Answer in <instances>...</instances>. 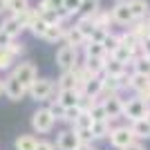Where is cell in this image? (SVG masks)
<instances>
[{
    "label": "cell",
    "instance_id": "bcb514c9",
    "mask_svg": "<svg viewBox=\"0 0 150 150\" xmlns=\"http://www.w3.org/2000/svg\"><path fill=\"white\" fill-rule=\"evenodd\" d=\"M139 96H141V99H144L146 103H150V85L144 90V92H139Z\"/></svg>",
    "mask_w": 150,
    "mask_h": 150
},
{
    "label": "cell",
    "instance_id": "836d02e7",
    "mask_svg": "<svg viewBox=\"0 0 150 150\" xmlns=\"http://www.w3.org/2000/svg\"><path fill=\"white\" fill-rule=\"evenodd\" d=\"M88 112L92 114V119H94V121H103V119H108V112H105V105H103V101H94L92 108H90Z\"/></svg>",
    "mask_w": 150,
    "mask_h": 150
},
{
    "label": "cell",
    "instance_id": "7bdbcfd3",
    "mask_svg": "<svg viewBox=\"0 0 150 150\" xmlns=\"http://www.w3.org/2000/svg\"><path fill=\"white\" fill-rule=\"evenodd\" d=\"M36 150H56V144H52V141H45V139H38Z\"/></svg>",
    "mask_w": 150,
    "mask_h": 150
},
{
    "label": "cell",
    "instance_id": "f5cc1de1",
    "mask_svg": "<svg viewBox=\"0 0 150 150\" xmlns=\"http://www.w3.org/2000/svg\"><path fill=\"white\" fill-rule=\"evenodd\" d=\"M148 20H150V13H148Z\"/></svg>",
    "mask_w": 150,
    "mask_h": 150
},
{
    "label": "cell",
    "instance_id": "74e56055",
    "mask_svg": "<svg viewBox=\"0 0 150 150\" xmlns=\"http://www.w3.org/2000/svg\"><path fill=\"white\" fill-rule=\"evenodd\" d=\"M74 130V128H72ZM76 134H79V139H81V144H92L94 141V134H92V128H83V130H74Z\"/></svg>",
    "mask_w": 150,
    "mask_h": 150
},
{
    "label": "cell",
    "instance_id": "277c9868",
    "mask_svg": "<svg viewBox=\"0 0 150 150\" xmlns=\"http://www.w3.org/2000/svg\"><path fill=\"white\" fill-rule=\"evenodd\" d=\"M56 65L61 67V72L65 69H74L79 65V47H72V45H61L56 52Z\"/></svg>",
    "mask_w": 150,
    "mask_h": 150
},
{
    "label": "cell",
    "instance_id": "484cf974",
    "mask_svg": "<svg viewBox=\"0 0 150 150\" xmlns=\"http://www.w3.org/2000/svg\"><path fill=\"white\" fill-rule=\"evenodd\" d=\"M83 52H85V58H88V56H99V58H105V56H108L105 47H103L101 43H94V40H88V43H85V47H83Z\"/></svg>",
    "mask_w": 150,
    "mask_h": 150
},
{
    "label": "cell",
    "instance_id": "4fadbf2b",
    "mask_svg": "<svg viewBox=\"0 0 150 150\" xmlns=\"http://www.w3.org/2000/svg\"><path fill=\"white\" fill-rule=\"evenodd\" d=\"M65 31H67V27L63 25V23H54V25H50V27H47V31L43 34V40H47V43L65 40Z\"/></svg>",
    "mask_w": 150,
    "mask_h": 150
},
{
    "label": "cell",
    "instance_id": "11a10c76",
    "mask_svg": "<svg viewBox=\"0 0 150 150\" xmlns=\"http://www.w3.org/2000/svg\"><path fill=\"white\" fill-rule=\"evenodd\" d=\"M92 150H96V148H92Z\"/></svg>",
    "mask_w": 150,
    "mask_h": 150
},
{
    "label": "cell",
    "instance_id": "44dd1931",
    "mask_svg": "<svg viewBox=\"0 0 150 150\" xmlns=\"http://www.w3.org/2000/svg\"><path fill=\"white\" fill-rule=\"evenodd\" d=\"M128 5H130V9H132L134 20L146 18V16L150 13V2H148V0H128Z\"/></svg>",
    "mask_w": 150,
    "mask_h": 150
},
{
    "label": "cell",
    "instance_id": "7dc6e473",
    "mask_svg": "<svg viewBox=\"0 0 150 150\" xmlns=\"http://www.w3.org/2000/svg\"><path fill=\"white\" fill-rule=\"evenodd\" d=\"M7 13V0H0V16Z\"/></svg>",
    "mask_w": 150,
    "mask_h": 150
},
{
    "label": "cell",
    "instance_id": "603a6c76",
    "mask_svg": "<svg viewBox=\"0 0 150 150\" xmlns=\"http://www.w3.org/2000/svg\"><path fill=\"white\" fill-rule=\"evenodd\" d=\"M150 85V76L148 74H139V72H132L130 74V88L134 90V92H144L146 88Z\"/></svg>",
    "mask_w": 150,
    "mask_h": 150
},
{
    "label": "cell",
    "instance_id": "8d00e7d4",
    "mask_svg": "<svg viewBox=\"0 0 150 150\" xmlns=\"http://www.w3.org/2000/svg\"><path fill=\"white\" fill-rule=\"evenodd\" d=\"M83 112V108L81 105H74V108H65V123H74L76 121V117H79V114Z\"/></svg>",
    "mask_w": 150,
    "mask_h": 150
},
{
    "label": "cell",
    "instance_id": "9a60e30c",
    "mask_svg": "<svg viewBox=\"0 0 150 150\" xmlns=\"http://www.w3.org/2000/svg\"><path fill=\"white\" fill-rule=\"evenodd\" d=\"M65 43L72 45V47H85V43H88V38L83 36L81 31H79V27H67V31H65Z\"/></svg>",
    "mask_w": 150,
    "mask_h": 150
},
{
    "label": "cell",
    "instance_id": "681fc988",
    "mask_svg": "<svg viewBox=\"0 0 150 150\" xmlns=\"http://www.w3.org/2000/svg\"><path fill=\"white\" fill-rule=\"evenodd\" d=\"M5 94V81H0V96Z\"/></svg>",
    "mask_w": 150,
    "mask_h": 150
},
{
    "label": "cell",
    "instance_id": "ffe728a7",
    "mask_svg": "<svg viewBox=\"0 0 150 150\" xmlns=\"http://www.w3.org/2000/svg\"><path fill=\"white\" fill-rule=\"evenodd\" d=\"M119 36H121V45L130 47V50L134 52V54H137V52L141 50V43H144V40H141V38H139V36H137V34H134L132 29L123 31V34H119Z\"/></svg>",
    "mask_w": 150,
    "mask_h": 150
},
{
    "label": "cell",
    "instance_id": "f1b7e54d",
    "mask_svg": "<svg viewBox=\"0 0 150 150\" xmlns=\"http://www.w3.org/2000/svg\"><path fill=\"white\" fill-rule=\"evenodd\" d=\"M31 9L29 0H7V13H13V16H18V13L27 11Z\"/></svg>",
    "mask_w": 150,
    "mask_h": 150
},
{
    "label": "cell",
    "instance_id": "5b68a950",
    "mask_svg": "<svg viewBox=\"0 0 150 150\" xmlns=\"http://www.w3.org/2000/svg\"><path fill=\"white\" fill-rule=\"evenodd\" d=\"M108 139H110V146H112V148L123 150L125 146H130L132 141H134V134H132V128H128V125H117V128L110 130Z\"/></svg>",
    "mask_w": 150,
    "mask_h": 150
},
{
    "label": "cell",
    "instance_id": "ba28073f",
    "mask_svg": "<svg viewBox=\"0 0 150 150\" xmlns=\"http://www.w3.org/2000/svg\"><path fill=\"white\" fill-rule=\"evenodd\" d=\"M2 81H5V96H7V99L20 101L25 94H29V92H27V88H25V85H23V83H20L13 74H9L7 79H2Z\"/></svg>",
    "mask_w": 150,
    "mask_h": 150
},
{
    "label": "cell",
    "instance_id": "f546056e",
    "mask_svg": "<svg viewBox=\"0 0 150 150\" xmlns=\"http://www.w3.org/2000/svg\"><path fill=\"white\" fill-rule=\"evenodd\" d=\"M99 9H101V0H83L79 13H81V16H94Z\"/></svg>",
    "mask_w": 150,
    "mask_h": 150
},
{
    "label": "cell",
    "instance_id": "ee69618b",
    "mask_svg": "<svg viewBox=\"0 0 150 150\" xmlns=\"http://www.w3.org/2000/svg\"><path fill=\"white\" fill-rule=\"evenodd\" d=\"M11 40H13V38L9 36V34H7V31L2 29V27H0V47H7V45L11 43Z\"/></svg>",
    "mask_w": 150,
    "mask_h": 150
},
{
    "label": "cell",
    "instance_id": "d6986e66",
    "mask_svg": "<svg viewBox=\"0 0 150 150\" xmlns=\"http://www.w3.org/2000/svg\"><path fill=\"white\" fill-rule=\"evenodd\" d=\"M101 90H103V76H96V79H90L85 85H83V94L85 96H92V99H99Z\"/></svg>",
    "mask_w": 150,
    "mask_h": 150
},
{
    "label": "cell",
    "instance_id": "db71d44e",
    "mask_svg": "<svg viewBox=\"0 0 150 150\" xmlns=\"http://www.w3.org/2000/svg\"><path fill=\"white\" fill-rule=\"evenodd\" d=\"M148 61H150V56H148Z\"/></svg>",
    "mask_w": 150,
    "mask_h": 150
},
{
    "label": "cell",
    "instance_id": "1f68e13d",
    "mask_svg": "<svg viewBox=\"0 0 150 150\" xmlns=\"http://www.w3.org/2000/svg\"><path fill=\"white\" fill-rule=\"evenodd\" d=\"M47 27H50V23H47L45 18H40V16H36V20L31 23L29 31H31V34H34L36 38H43V34L47 31Z\"/></svg>",
    "mask_w": 150,
    "mask_h": 150
},
{
    "label": "cell",
    "instance_id": "9c48e42d",
    "mask_svg": "<svg viewBox=\"0 0 150 150\" xmlns=\"http://www.w3.org/2000/svg\"><path fill=\"white\" fill-rule=\"evenodd\" d=\"M123 103H125V101L121 99L119 94H112V96L103 99V105H105L108 121H110V123H114V121L119 119V117H123Z\"/></svg>",
    "mask_w": 150,
    "mask_h": 150
},
{
    "label": "cell",
    "instance_id": "7c38bea8",
    "mask_svg": "<svg viewBox=\"0 0 150 150\" xmlns=\"http://www.w3.org/2000/svg\"><path fill=\"white\" fill-rule=\"evenodd\" d=\"M0 27L9 34L11 38H18L23 31H25V27H23V23L18 20V16H13V13H7V18L0 23Z\"/></svg>",
    "mask_w": 150,
    "mask_h": 150
},
{
    "label": "cell",
    "instance_id": "5bb4252c",
    "mask_svg": "<svg viewBox=\"0 0 150 150\" xmlns=\"http://www.w3.org/2000/svg\"><path fill=\"white\" fill-rule=\"evenodd\" d=\"M125 72H128V65L121 63V61H117L114 56L108 54V58H105V72H103V74H108V76H121V74H125Z\"/></svg>",
    "mask_w": 150,
    "mask_h": 150
},
{
    "label": "cell",
    "instance_id": "30bf717a",
    "mask_svg": "<svg viewBox=\"0 0 150 150\" xmlns=\"http://www.w3.org/2000/svg\"><path fill=\"white\" fill-rule=\"evenodd\" d=\"M81 146V139L74 130H63L56 137V150H76Z\"/></svg>",
    "mask_w": 150,
    "mask_h": 150
},
{
    "label": "cell",
    "instance_id": "83f0119b",
    "mask_svg": "<svg viewBox=\"0 0 150 150\" xmlns=\"http://www.w3.org/2000/svg\"><path fill=\"white\" fill-rule=\"evenodd\" d=\"M110 56H114L117 61H121V63H125V65H130L132 63V58H134V52L130 50V47H125V45H119L117 50L110 54Z\"/></svg>",
    "mask_w": 150,
    "mask_h": 150
},
{
    "label": "cell",
    "instance_id": "6da1fadb",
    "mask_svg": "<svg viewBox=\"0 0 150 150\" xmlns=\"http://www.w3.org/2000/svg\"><path fill=\"white\" fill-rule=\"evenodd\" d=\"M29 96L34 101H38V103H43V101H54L52 96H54V92H58L56 83L52 81V79H36V81L29 85Z\"/></svg>",
    "mask_w": 150,
    "mask_h": 150
},
{
    "label": "cell",
    "instance_id": "52a82bcc",
    "mask_svg": "<svg viewBox=\"0 0 150 150\" xmlns=\"http://www.w3.org/2000/svg\"><path fill=\"white\" fill-rule=\"evenodd\" d=\"M112 11V18L117 25H123V27H130L134 23V16H132V9L128 5V0H121V2H114V7L110 9Z\"/></svg>",
    "mask_w": 150,
    "mask_h": 150
},
{
    "label": "cell",
    "instance_id": "d590c367",
    "mask_svg": "<svg viewBox=\"0 0 150 150\" xmlns=\"http://www.w3.org/2000/svg\"><path fill=\"white\" fill-rule=\"evenodd\" d=\"M40 5L45 7V9H50V11H65V0H40Z\"/></svg>",
    "mask_w": 150,
    "mask_h": 150
},
{
    "label": "cell",
    "instance_id": "4dcf8cb0",
    "mask_svg": "<svg viewBox=\"0 0 150 150\" xmlns=\"http://www.w3.org/2000/svg\"><path fill=\"white\" fill-rule=\"evenodd\" d=\"M101 45L105 47L108 54H112V52L121 45V36H119V34H112V31H108V36L103 38V43H101Z\"/></svg>",
    "mask_w": 150,
    "mask_h": 150
},
{
    "label": "cell",
    "instance_id": "8fae6325",
    "mask_svg": "<svg viewBox=\"0 0 150 150\" xmlns=\"http://www.w3.org/2000/svg\"><path fill=\"white\" fill-rule=\"evenodd\" d=\"M81 96H83V92H81V90H76V88H72V90H58V92H56V101L61 103L63 108L79 105V103H81Z\"/></svg>",
    "mask_w": 150,
    "mask_h": 150
},
{
    "label": "cell",
    "instance_id": "7a4b0ae2",
    "mask_svg": "<svg viewBox=\"0 0 150 150\" xmlns=\"http://www.w3.org/2000/svg\"><path fill=\"white\" fill-rule=\"evenodd\" d=\"M54 123H56V117L52 114L50 108H38L36 112H34V117H31V128H34V132H38V134L52 132Z\"/></svg>",
    "mask_w": 150,
    "mask_h": 150
},
{
    "label": "cell",
    "instance_id": "c3c4849f",
    "mask_svg": "<svg viewBox=\"0 0 150 150\" xmlns=\"http://www.w3.org/2000/svg\"><path fill=\"white\" fill-rule=\"evenodd\" d=\"M76 150H92V146H90V144H81Z\"/></svg>",
    "mask_w": 150,
    "mask_h": 150
},
{
    "label": "cell",
    "instance_id": "e0dca14e",
    "mask_svg": "<svg viewBox=\"0 0 150 150\" xmlns=\"http://www.w3.org/2000/svg\"><path fill=\"white\" fill-rule=\"evenodd\" d=\"M76 27H79V31H81L83 36L88 38H92V34H94V29H96V23H94V16H81V18L74 23Z\"/></svg>",
    "mask_w": 150,
    "mask_h": 150
},
{
    "label": "cell",
    "instance_id": "b9f144b4",
    "mask_svg": "<svg viewBox=\"0 0 150 150\" xmlns=\"http://www.w3.org/2000/svg\"><path fill=\"white\" fill-rule=\"evenodd\" d=\"M105 36H108V29H103V27H96L90 40H94V43H103V38H105Z\"/></svg>",
    "mask_w": 150,
    "mask_h": 150
},
{
    "label": "cell",
    "instance_id": "816d5d0a",
    "mask_svg": "<svg viewBox=\"0 0 150 150\" xmlns=\"http://www.w3.org/2000/svg\"><path fill=\"white\" fill-rule=\"evenodd\" d=\"M114 2H121V0H114Z\"/></svg>",
    "mask_w": 150,
    "mask_h": 150
},
{
    "label": "cell",
    "instance_id": "4316f807",
    "mask_svg": "<svg viewBox=\"0 0 150 150\" xmlns=\"http://www.w3.org/2000/svg\"><path fill=\"white\" fill-rule=\"evenodd\" d=\"M94 23H96V27H103V29H108V31H110V25L114 23V18H112V11L99 9V11L94 13Z\"/></svg>",
    "mask_w": 150,
    "mask_h": 150
},
{
    "label": "cell",
    "instance_id": "e575fe53",
    "mask_svg": "<svg viewBox=\"0 0 150 150\" xmlns=\"http://www.w3.org/2000/svg\"><path fill=\"white\" fill-rule=\"evenodd\" d=\"M11 63H13L11 52L7 50V47H0V72H7V69H11Z\"/></svg>",
    "mask_w": 150,
    "mask_h": 150
},
{
    "label": "cell",
    "instance_id": "8992f818",
    "mask_svg": "<svg viewBox=\"0 0 150 150\" xmlns=\"http://www.w3.org/2000/svg\"><path fill=\"white\" fill-rule=\"evenodd\" d=\"M11 74L16 76V79H18V81L23 83V85H25L27 90H29V85H31V83H34V81L38 79L36 65H34V63H29V61H25V63H18V65H16V67L11 69Z\"/></svg>",
    "mask_w": 150,
    "mask_h": 150
},
{
    "label": "cell",
    "instance_id": "f6af8a7d",
    "mask_svg": "<svg viewBox=\"0 0 150 150\" xmlns=\"http://www.w3.org/2000/svg\"><path fill=\"white\" fill-rule=\"evenodd\" d=\"M123 150H146V148H144V144H141L139 139H134V141H132L130 146H125Z\"/></svg>",
    "mask_w": 150,
    "mask_h": 150
},
{
    "label": "cell",
    "instance_id": "7402d4cb",
    "mask_svg": "<svg viewBox=\"0 0 150 150\" xmlns=\"http://www.w3.org/2000/svg\"><path fill=\"white\" fill-rule=\"evenodd\" d=\"M105 58H108V56H105ZM105 58L88 56V58H85V67H88L94 76H103V72H105Z\"/></svg>",
    "mask_w": 150,
    "mask_h": 150
},
{
    "label": "cell",
    "instance_id": "d4e9b609",
    "mask_svg": "<svg viewBox=\"0 0 150 150\" xmlns=\"http://www.w3.org/2000/svg\"><path fill=\"white\" fill-rule=\"evenodd\" d=\"M36 144H38V139L34 137V134H20V137L13 141L16 150H36Z\"/></svg>",
    "mask_w": 150,
    "mask_h": 150
},
{
    "label": "cell",
    "instance_id": "d6a6232c",
    "mask_svg": "<svg viewBox=\"0 0 150 150\" xmlns=\"http://www.w3.org/2000/svg\"><path fill=\"white\" fill-rule=\"evenodd\" d=\"M92 123H94L92 114L83 110V112L79 114V117H76V121L72 123V128H74V130H83V128H92Z\"/></svg>",
    "mask_w": 150,
    "mask_h": 150
},
{
    "label": "cell",
    "instance_id": "3957f363",
    "mask_svg": "<svg viewBox=\"0 0 150 150\" xmlns=\"http://www.w3.org/2000/svg\"><path fill=\"white\" fill-rule=\"evenodd\" d=\"M150 110V103H146L141 96H134V99L125 101L123 103V117L128 121H137V119H146Z\"/></svg>",
    "mask_w": 150,
    "mask_h": 150
},
{
    "label": "cell",
    "instance_id": "cb8c5ba5",
    "mask_svg": "<svg viewBox=\"0 0 150 150\" xmlns=\"http://www.w3.org/2000/svg\"><path fill=\"white\" fill-rule=\"evenodd\" d=\"M110 130H112V123H110L108 119H103V121H94V123H92L94 141H96V139H105L108 134H110Z\"/></svg>",
    "mask_w": 150,
    "mask_h": 150
},
{
    "label": "cell",
    "instance_id": "2e32d148",
    "mask_svg": "<svg viewBox=\"0 0 150 150\" xmlns=\"http://www.w3.org/2000/svg\"><path fill=\"white\" fill-rule=\"evenodd\" d=\"M56 88H58V90L79 88V79H76V72H74V69H65V72H63L61 79L56 81Z\"/></svg>",
    "mask_w": 150,
    "mask_h": 150
},
{
    "label": "cell",
    "instance_id": "60d3db41",
    "mask_svg": "<svg viewBox=\"0 0 150 150\" xmlns=\"http://www.w3.org/2000/svg\"><path fill=\"white\" fill-rule=\"evenodd\" d=\"M7 50L11 52V56L16 58V56H20V54H25V45H23V43H18V40H16V38H13L11 43L7 45Z\"/></svg>",
    "mask_w": 150,
    "mask_h": 150
},
{
    "label": "cell",
    "instance_id": "f35d334b",
    "mask_svg": "<svg viewBox=\"0 0 150 150\" xmlns=\"http://www.w3.org/2000/svg\"><path fill=\"white\" fill-rule=\"evenodd\" d=\"M50 110H52V114H54V117H56L58 121H63V119H65V108H63L56 99H54V101L50 103Z\"/></svg>",
    "mask_w": 150,
    "mask_h": 150
},
{
    "label": "cell",
    "instance_id": "f907efd6",
    "mask_svg": "<svg viewBox=\"0 0 150 150\" xmlns=\"http://www.w3.org/2000/svg\"><path fill=\"white\" fill-rule=\"evenodd\" d=\"M146 119H148V121H150V110H148V117H146Z\"/></svg>",
    "mask_w": 150,
    "mask_h": 150
},
{
    "label": "cell",
    "instance_id": "ab89813d",
    "mask_svg": "<svg viewBox=\"0 0 150 150\" xmlns=\"http://www.w3.org/2000/svg\"><path fill=\"white\" fill-rule=\"evenodd\" d=\"M81 2L83 0H65V11L74 18L76 13H79V9H81Z\"/></svg>",
    "mask_w": 150,
    "mask_h": 150
},
{
    "label": "cell",
    "instance_id": "ac0fdd59",
    "mask_svg": "<svg viewBox=\"0 0 150 150\" xmlns=\"http://www.w3.org/2000/svg\"><path fill=\"white\" fill-rule=\"evenodd\" d=\"M132 134H134V139H150V121L148 119H137L132 121Z\"/></svg>",
    "mask_w": 150,
    "mask_h": 150
}]
</instances>
